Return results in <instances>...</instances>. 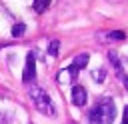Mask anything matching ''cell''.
Masks as SVG:
<instances>
[{"label": "cell", "mask_w": 128, "mask_h": 124, "mask_svg": "<svg viewBox=\"0 0 128 124\" xmlns=\"http://www.w3.org/2000/svg\"><path fill=\"white\" fill-rule=\"evenodd\" d=\"M122 124H128V118H124V122H122Z\"/></svg>", "instance_id": "14"}, {"label": "cell", "mask_w": 128, "mask_h": 124, "mask_svg": "<svg viewBox=\"0 0 128 124\" xmlns=\"http://www.w3.org/2000/svg\"><path fill=\"white\" fill-rule=\"evenodd\" d=\"M92 78H94L96 82H104V78H106V70H104V68L94 70V72H92Z\"/></svg>", "instance_id": "11"}, {"label": "cell", "mask_w": 128, "mask_h": 124, "mask_svg": "<svg viewBox=\"0 0 128 124\" xmlns=\"http://www.w3.org/2000/svg\"><path fill=\"white\" fill-rule=\"evenodd\" d=\"M50 6V0H34V10L36 12H44Z\"/></svg>", "instance_id": "8"}, {"label": "cell", "mask_w": 128, "mask_h": 124, "mask_svg": "<svg viewBox=\"0 0 128 124\" xmlns=\"http://www.w3.org/2000/svg\"><path fill=\"white\" fill-rule=\"evenodd\" d=\"M34 78H36V60H34V52H28L26 66H24V72H22V82L30 84Z\"/></svg>", "instance_id": "3"}, {"label": "cell", "mask_w": 128, "mask_h": 124, "mask_svg": "<svg viewBox=\"0 0 128 124\" xmlns=\"http://www.w3.org/2000/svg\"><path fill=\"white\" fill-rule=\"evenodd\" d=\"M28 96L32 98L34 106H36L42 114H46V116H56V108H54V104H52V100H50V96L46 94L44 88H40V86H36V84H30V86H28Z\"/></svg>", "instance_id": "2"}, {"label": "cell", "mask_w": 128, "mask_h": 124, "mask_svg": "<svg viewBox=\"0 0 128 124\" xmlns=\"http://www.w3.org/2000/svg\"><path fill=\"white\" fill-rule=\"evenodd\" d=\"M88 60H90V56H88V54H78L70 66H74L76 70H82V68H86V66H88Z\"/></svg>", "instance_id": "6"}, {"label": "cell", "mask_w": 128, "mask_h": 124, "mask_svg": "<svg viewBox=\"0 0 128 124\" xmlns=\"http://www.w3.org/2000/svg\"><path fill=\"white\" fill-rule=\"evenodd\" d=\"M98 40H102V42H120V40H126V32H124V30L100 32V34H98Z\"/></svg>", "instance_id": "4"}, {"label": "cell", "mask_w": 128, "mask_h": 124, "mask_svg": "<svg viewBox=\"0 0 128 124\" xmlns=\"http://www.w3.org/2000/svg\"><path fill=\"white\" fill-rule=\"evenodd\" d=\"M58 48H60V42H58V40H52V42L48 44V54H50V56H58Z\"/></svg>", "instance_id": "9"}, {"label": "cell", "mask_w": 128, "mask_h": 124, "mask_svg": "<svg viewBox=\"0 0 128 124\" xmlns=\"http://www.w3.org/2000/svg\"><path fill=\"white\" fill-rule=\"evenodd\" d=\"M124 118H128V104L124 106Z\"/></svg>", "instance_id": "13"}, {"label": "cell", "mask_w": 128, "mask_h": 124, "mask_svg": "<svg viewBox=\"0 0 128 124\" xmlns=\"http://www.w3.org/2000/svg\"><path fill=\"white\" fill-rule=\"evenodd\" d=\"M70 124H78V122H70Z\"/></svg>", "instance_id": "15"}, {"label": "cell", "mask_w": 128, "mask_h": 124, "mask_svg": "<svg viewBox=\"0 0 128 124\" xmlns=\"http://www.w3.org/2000/svg\"><path fill=\"white\" fill-rule=\"evenodd\" d=\"M108 58H110V62H112V66L116 68V74L120 76V74H122V62H120V58H118V54H116L114 50H110V52H108Z\"/></svg>", "instance_id": "7"}, {"label": "cell", "mask_w": 128, "mask_h": 124, "mask_svg": "<svg viewBox=\"0 0 128 124\" xmlns=\"http://www.w3.org/2000/svg\"><path fill=\"white\" fill-rule=\"evenodd\" d=\"M70 96H72V104L74 106H84L86 104V98H88L84 86H72V94Z\"/></svg>", "instance_id": "5"}, {"label": "cell", "mask_w": 128, "mask_h": 124, "mask_svg": "<svg viewBox=\"0 0 128 124\" xmlns=\"http://www.w3.org/2000/svg\"><path fill=\"white\" fill-rule=\"evenodd\" d=\"M114 118H116V108L112 98H100L88 114V120L92 124H112Z\"/></svg>", "instance_id": "1"}, {"label": "cell", "mask_w": 128, "mask_h": 124, "mask_svg": "<svg viewBox=\"0 0 128 124\" xmlns=\"http://www.w3.org/2000/svg\"><path fill=\"white\" fill-rule=\"evenodd\" d=\"M120 80H122V84H124V88L128 90V74H124V72H122V74H120Z\"/></svg>", "instance_id": "12"}, {"label": "cell", "mask_w": 128, "mask_h": 124, "mask_svg": "<svg viewBox=\"0 0 128 124\" xmlns=\"http://www.w3.org/2000/svg\"><path fill=\"white\" fill-rule=\"evenodd\" d=\"M126 62H128V58H126Z\"/></svg>", "instance_id": "16"}, {"label": "cell", "mask_w": 128, "mask_h": 124, "mask_svg": "<svg viewBox=\"0 0 128 124\" xmlns=\"http://www.w3.org/2000/svg\"><path fill=\"white\" fill-rule=\"evenodd\" d=\"M24 32H26V26H24V24H14V26H12V36L18 38V36H22Z\"/></svg>", "instance_id": "10"}]
</instances>
